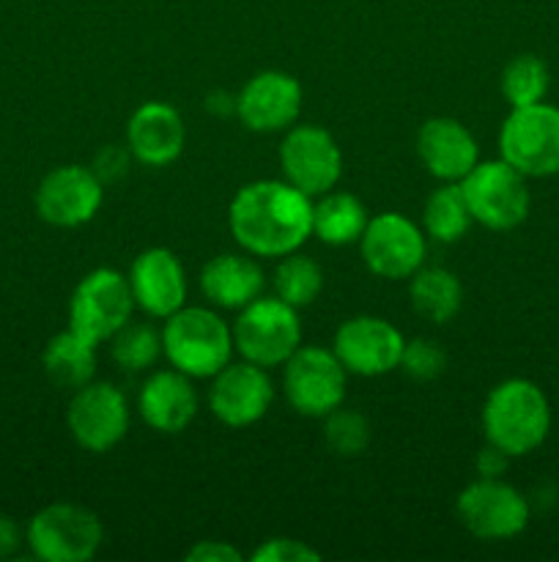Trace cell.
<instances>
[{"instance_id":"cell-1","label":"cell","mask_w":559,"mask_h":562,"mask_svg":"<svg viewBox=\"0 0 559 562\" xmlns=\"http://www.w3.org/2000/svg\"><path fill=\"white\" fill-rule=\"evenodd\" d=\"M228 225L236 245L250 256H288L312 236L310 195L285 179L252 181L230 201Z\"/></svg>"},{"instance_id":"cell-2","label":"cell","mask_w":559,"mask_h":562,"mask_svg":"<svg viewBox=\"0 0 559 562\" xmlns=\"http://www.w3.org/2000/svg\"><path fill=\"white\" fill-rule=\"evenodd\" d=\"M482 431L488 445H497L510 459L537 450L551 431L546 393L529 379L499 382L482 406Z\"/></svg>"},{"instance_id":"cell-3","label":"cell","mask_w":559,"mask_h":562,"mask_svg":"<svg viewBox=\"0 0 559 562\" xmlns=\"http://www.w3.org/2000/svg\"><path fill=\"white\" fill-rule=\"evenodd\" d=\"M162 355L190 379H214L233 357V329L208 307H181L164 318Z\"/></svg>"},{"instance_id":"cell-4","label":"cell","mask_w":559,"mask_h":562,"mask_svg":"<svg viewBox=\"0 0 559 562\" xmlns=\"http://www.w3.org/2000/svg\"><path fill=\"white\" fill-rule=\"evenodd\" d=\"M233 346L241 360L261 368L285 366L290 355L301 346L299 311L280 296H258L241 307L233 327Z\"/></svg>"},{"instance_id":"cell-5","label":"cell","mask_w":559,"mask_h":562,"mask_svg":"<svg viewBox=\"0 0 559 562\" xmlns=\"http://www.w3.org/2000/svg\"><path fill=\"white\" fill-rule=\"evenodd\" d=\"M475 223L488 231H513L529 217L532 195L526 176L504 159L477 162L458 181Z\"/></svg>"},{"instance_id":"cell-6","label":"cell","mask_w":559,"mask_h":562,"mask_svg":"<svg viewBox=\"0 0 559 562\" xmlns=\"http://www.w3.org/2000/svg\"><path fill=\"white\" fill-rule=\"evenodd\" d=\"M499 154L526 179L559 173V108L546 102L513 108L499 130Z\"/></svg>"},{"instance_id":"cell-7","label":"cell","mask_w":559,"mask_h":562,"mask_svg":"<svg viewBox=\"0 0 559 562\" xmlns=\"http://www.w3.org/2000/svg\"><path fill=\"white\" fill-rule=\"evenodd\" d=\"M25 541L44 562H88L104 541L102 521L82 505L55 503L27 521Z\"/></svg>"},{"instance_id":"cell-8","label":"cell","mask_w":559,"mask_h":562,"mask_svg":"<svg viewBox=\"0 0 559 562\" xmlns=\"http://www.w3.org/2000/svg\"><path fill=\"white\" fill-rule=\"evenodd\" d=\"M135 307L126 274L110 267L93 269L71 291L69 327L93 344H104L132 322Z\"/></svg>"},{"instance_id":"cell-9","label":"cell","mask_w":559,"mask_h":562,"mask_svg":"<svg viewBox=\"0 0 559 562\" xmlns=\"http://www.w3.org/2000/svg\"><path fill=\"white\" fill-rule=\"evenodd\" d=\"M283 390L290 409L305 417H327L345 401V368L334 351L299 346L285 360Z\"/></svg>"},{"instance_id":"cell-10","label":"cell","mask_w":559,"mask_h":562,"mask_svg":"<svg viewBox=\"0 0 559 562\" xmlns=\"http://www.w3.org/2000/svg\"><path fill=\"white\" fill-rule=\"evenodd\" d=\"M460 525L482 541H507L529 525V503L502 477H480L458 494L455 503Z\"/></svg>"},{"instance_id":"cell-11","label":"cell","mask_w":559,"mask_h":562,"mask_svg":"<svg viewBox=\"0 0 559 562\" xmlns=\"http://www.w3.org/2000/svg\"><path fill=\"white\" fill-rule=\"evenodd\" d=\"M66 426L80 448L107 453L129 431V406L124 393L107 382H91L75 390L66 409Z\"/></svg>"},{"instance_id":"cell-12","label":"cell","mask_w":559,"mask_h":562,"mask_svg":"<svg viewBox=\"0 0 559 562\" xmlns=\"http://www.w3.org/2000/svg\"><path fill=\"white\" fill-rule=\"evenodd\" d=\"M280 168L288 184L316 198L334 190L343 176V154L338 140L321 126H290L280 146Z\"/></svg>"},{"instance_id":"cell-13","label":"cell","mask_w":559,"mask_h":562,"mask_svg":"<svg viewBox=\"0 0 559 562\" xmlns=\"http://www.w3.org/2000/svg\"><path fill=\"white\" fill-rule=\"evenodd\" d=\"M360 247L365 267L384 280L411 278L425 261V234L398 212L367 220Z\"/></svg>"},{"instance_id":"cell-14","label":"cell","mask_w":559,"mask_h":562,"mask_svg":"<svg viewBox=\"0 0 559 562\" xmlns=\"http://www.w3.org/2000/svg\"><path fill=\"white\" fill-rule=\"evenodd\" d=\"M102 201V179L82 165L53 168L36 187V214L55 228H77L91 223Z\"/></svg>"},{"instance_id":"cell-15","label":"cell","mask_w":559,"mask_h":562,"mask_svg":"<svg viewBox=\"0 0 559 562\" xmlns=\"http://www.w3.org/2000/svg\"><path fill=\"white\" fill-rule=\"evenodd\" d=\"M406 338L398 327L378 316H354L334 333V357L356 376H384L400 366Z\"/></svg>"},{"instance_id":"cell-16","label":"cell","mask_w":559,"mask_h":562,"mask_svg":"<svg viewBox=\"0 0 559 562\" xmlns=\"http://www.w3.org/2000/svg\"><path fill=\"white\" fill-rule=\"evenodd\" d=\"M272 401L274 384L266 368L247 360L228 362L214 376L212 393H208L212 415L228 428H247L263 420L272 409Z\"/></svg>"},{"instance_id":"cell-17","label":"cell","mask_w":559,"mask_h":562,"mask_svg":"<svg viewBox=\"0 0 559 562\" xmlns=\"http://www.w3.org/2000/svg\"><path fill=\"white\" fill-rule=\"evenodd\" d=\"M301 113V86L294 75L280 69L258 71L236 97V115L258 135L290 130Z\"/></svg>"},{"instance_id":"cell-18","label":"cell","mask_w":559,"mask_h":562,"mask_svg":"<svg viewBox=\"0 0 559 562\" xmlns=\"http://www.w3.org/2000/svg\"><path fill=\"white\" fill-rule=\"evenodd\" d=\"M129 289L142 313L168 318L186 302L184 267L168 247H148L132 261Z\"/></svg>"},{"instance_id":"cell-19","label":"cell","mask_w":559,"mask_h":562,"mask_svg":"<svg viewBox=\"0 0 559 562\" xmlns=\"http://www.w3.org/2000/svg\"><path fill=\"white\" fill-rule=\"evenodd\" d=\"M186 126L175 108L164 102H146L126 124V151L148 168H164L184 151Z\"/></svg>"},{"instance_id":"cell-20","label":"cell","mask_w":559,"mask_h":562,"mask_svg":"<svg viewBox=\"0 0 559 562\" xmlns=\"http://www.w3.org/2000/svg\"><path fill=\"white\" fill-rule=\"evenodd\" d=\"M417 154L427 173L438 181H460L477 162L480 148L475 135L460 121L438 115L427 119L417 132Z\"/></svg>"},{"instance_id":"cell-21","label":"cell","mask_w":559,"mask_h":562,"mask_svg":"<svg viewBox=\"0 0 559 562\" xmlns=\"http://www.w3.org/2000/svg\"><path fill=\"white\" fill-rule=\"evenodd\" d=\"M137 412L142 423L159 434L186 431L197 415V395L190 376L175 368L157 371L142 382L137 395Z\"/></svg>"},{"instance_id":"cell-22","label":"cell","mask_w":559,"mask_h":562,"mask_svg":"<svg viewBox=\"0 0 559 562\" xmlns=\"http://www.w3.org/2000/svg\"><path fill=\"white\" fill-rule=\"evenodd\" d=\"M201 291L212 305L225 307V311H241L261 296L263 272L250 256L223 252L203 267Z\"/></svg>"},{"instance_id":"cell-23","label":"cell","mask_w":559,"mask_h":562,"mask_svg":"<svg viewBox=\"0 0 559 562\" xmlns=\"http://www.w3.org/2000/svg\"><path fill=\"white\" fill-rule=\"evenodd\" d=\"M96 349L99 344L82 338L71 327L53 335L42 351V368L49 382L58 390H80L96 376Z\"/></svg>"},{"instance_id":"cell-24","label":"cell","mask_w":559,"mask_h":562,"mask_svg":"<svg viewBox=\"0 0 559 562\" xmlns=\"http://www.w3.org/2000/svg\"><path fill=\"white\" fill-rule=\"evenodd\" d=\"M367 209L351 192H323L318 203H312V236L323 245L343 247L362 239L367 228Z\"/></svg>"},{"instance_id":"cell-25","label":"cell","mask_w":559,"mask_h":562,"mask_svg":"<svg viewBox=\"0 0 559 562\" xmlns=\"http://www.w3.org/2000/svg\"><path fill=\"white\" fill-rule=\"evenodd\" d=\"M411 307L431 324H447L464 305V285L458 274L444 267H425L411 274Z\"/></svg>"},{"instance_id":"cell-26","label":"cell","mask_w":559,"mask_h":562,"mask_svg":"<svg viewBox=\"0 0 559 562\" xmlns=\"http://www.w3.org/2000/svg\"><path fill=\"white\" fill-rule=\"evenodd\" d=\"M471 212L466 203L464 190L458 181H444V187L431 192L425 201V212H422V225L431 239L453 245V241L464 239L466 231L471 228Z\"/></svg>"},{"instance_id":"cell-27","label":"cell","mask_w":559,"mask_h":562,"mask_svg":"<svg viewBox=\"0 0 559 562\" xmlns=\"http://www.w3.org/2000/svg\"><path fill=\"white\" fill-rule=\"evenodd\" d=\"M323 289V269L310 256H301L299 250L283 256V261L274 269V291L290 307H307L318 300Z\"/></svg>"},{"instance_id":"cell-28","label":"cell","mask_w":559,"mask_h":562,"mask_svg":"<svg viewBox=\"0 0 559 562\" xmlns=\"http://www.w3.org/2000/svg\"><path fill=\"white\" fill-rule=\"evenodd\" d=\"M548 82H551V75H548V66L543 64V58L537 55H515L507 66L502 69V97L507 99L510 108H529V104H537L546 99Z\"/></svg>"},{"instance_id":"cell-29","label":"cell","mask_w":559,"mask_h":562,"mask_svg":"<svg viewBox=\"0 0 559 562\" xmlns=\"http://www.w3.org/2000/svg\"><path fill=\"white\" fill-rule=\"evenodd\" d=\"M110 349L121 371H148L162 355V333L151 324L129 322L110 338Z\"/></svg>"},{"instance_id":"cell-30","label":"cell","mask_w":559,"mask_h":562,"mask_svg":"<svg viewBox=\"0 0 559 562\" xmlns=\"http://www.w3.org/2000/svg\"><path fill=\"white\" fill-rule=\"evenodd\" d=\"M323 442L332 453L345 456V459L360 456L370 445V423L360 412L338 406L323 417Z\"/></svg>"},{"instance_id":"cell-31","label":"cell","mask_w":559,"mask_h":562,"mask_svg":"<svg viewBox=\"0 0 559 562\" xmlns=\"http://www.w3.org/2000/svg\"><path fill=\"white\" fill-rule=\"evenodd\" d=\"M398 368L417 382H431V379L442 376L447 368V351L431 338L406 340Z\"/></svg>"},{"instance_id":"cell-32","label":"cell","mask_w":559,"mask_h":562,"mask_svg":"<svg viewBox=\"0 0 559 562\" xmlns=\"http://www.w3.org/2000/svg\"><path fill=\"white\" fill-rule=\"evenodd\" d=\"M255 562H316L321 560V554L316 549L307 547L305 541H296V538H272V541L263 543L261 549L252 552Z\"/></svg>"},{"instance_id":"cell-33","label":"cell","mask_w":559,"mask_h":562,"mask_svg":"<svg viewBox=\"0 0 559 562\" xmlns=\"http://www.w3.org/2000/svg\"><path fill=\"white\" fill-rule=\"evenodd\" d=\"M126 165H129V154H126L124 148L104 146L102 151L96 154V159H93L91 170L102 179V184H107V181L121 179V176L126 173Z\"/></svg>"},{"instance_id":"cell-34","label":"cell","mask_w":559,"mask_h":562,"mask_svg":"<svg viewBox=\"0 0 559 562\" xmlns=\"http://www.w3.org/2000/svg\"><path fill=\"white\" fill-rule=\"evenodd\" d=\"M186 560H195V562H239L241 554L225 541H201L195 549H190Z\"/></svg>"},{"instance_id":"cell-35","label":"cell","mask_w":559,"mask_h":562,"mask_svg":"<svg viewBox=\"0 0 559 562\" xmlns=\"http://www.w3.org/2000/svg\"><path fill=\"white\" fill-rule=\"evenodd\" d=\"M477 472H480V477H502L504 472H507V464H510V456L504 453V450H499L497 445H486V448L477 453Z\"/></svg>"},{"instance_id":"cell-36","label":"cell","mask_w":559,"mask_h":562,"mask_svg":"<svg viewBox=\"0 0 559 562\" xmlns=\"http://www.w3.org/2000/svg\"><path fill=\"white\" fill-rule=\"evenodd\" d=\"M22 543V530L11 516L0 514V560L11 558V554L20 549Z\"/></svg>"}]
</instances>
